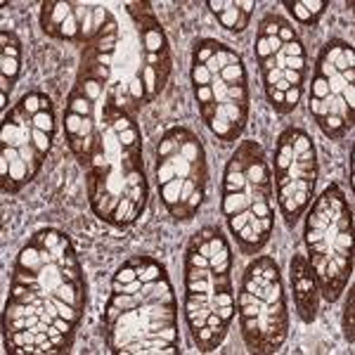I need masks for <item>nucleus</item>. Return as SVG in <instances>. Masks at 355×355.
<instances>
[{
    "mask_svg": "<svg viewBox=\"0 0 355 355\" xmlns=\"http://www.w3.org/2000/svg\"><path fill=\"white\" fill-rule=\"evenodd\" d=\"M55 137L53 102L43 93H26L5 114L0 130L3 192L17 194L38 175Z\"/></svg>",
    "mask_w": 355,
    "mask_h": 355,
    "instance_id": "6e6552de",
    "label": "nucleus"
},
{
    "mask_svg": "<svg viewBox=\"0 0 355 355\" xmlns=\"http://www.w3.org/2000/svg\"><path fill=\"white\" fill-rule=\"evenodd\" d=\"M237 315L251 353H277L289 334V311L277 263L259 256L244 268Z\"/></svg>",
    "mask_w": 355,
    "mask_h": 355,
    "instance_id": "1a4fd4ad",
    "label": "nucleus"
},
{
    "mask_svg": "<svg viewBox=\"0 0 355 355\" xmlns=\"http://www.w3.org/2000/svg\"><path fill=\"white\" fill-rule=\"evenodd\" d=\"M85 313V277L67 234L38 230L19 251L3 313L10 353H67Z\"/></svg>",
    "mask_w": 355,
    "mask_h": 355,
    "instance_id": "f03ea898",
    "label": "nucleus"
},
{
    "mask_svg": "<svg viewBox=\"0 0 355 355\" xmlns=\"http://www.w3.org/2000/svg\"><path fill=\"white\" fill-rule=\"evenodd\" d=\"M272 171L263 147L244 140L232 152L223 175V216L242 254H259L275 225Z\"/></svg>",
    "mask_w": 355,
    "mask_h": 355,
    "instance_id": "423d86ee",
    "label": "nucleus"
},
{
    "mask_svg": "<svg viewBox=\"0 0 355 355\" xmlns=\"http://www.w3.org/2000/svg\"><path fill=\"white\" fill-rule=\"evenodd\" d=\"M209 166L199 137L187 128H171L157 147L159 197L175 220L197 216L206 197Z\"/></svg>",
    "mask_w": 355,
    "mask_h": 355,
    "instance_id": "9d476101",
    "label": "nucleus"
},
{
    "mask_svg": "<svg viewBox=\"0 0 355 355\" xmlns=\"http://www.w3.org/2000/svg\"><path fill=\"white\" fill-rule=\"evenodd\" d=\"M272 178L284 223L294 227L301 216L311 209L315 182H318L315 145L303 130L289 128L279 135L272 159Z\"/></svg>",
    "mask_w": 355,
    "mask_h": 355,
    "instance_id": "ddd939ff",
    "label": "nucleus"
},
{
    "mask_svg": "<svg viewBox=\"0 0 355 355\" xmlns=\"http://www.w3.org/2000/svg\"><path fill=\"white\" fill-rule=\"evenodd\" d=\"M308 263L327 301H336L353 275V211L339 185H327L306 218Z\"/></svg>",
    "mask_w": 355,
    "mask_h": 355,
    "instance_id": "0eeeda50",
    "label": "nucleus"
},
{
    "mask_svg": "<svg viewBox=\"0 0 355 355\" xmlns=\"http://www.w3.org/2000/svg\"><path fill=\"white\" fill-rule=\"evenodd\" d=\"M0 43H3V55L5 57H17V60H21V43L12 31H3Z\"/></svg>",
    "mask_w": 355,
    "mask_h": 355,
    "instance_id": "6ab92c4d",
    "label": "nucleus"
},
{
    "mask_svg": "<svg viewBox=\"0 0 355 355\" xmlns=\"http://www.w3.org/2000/svg\"><path fill=\"white\" fill-rule=\"evenodd\" d=\"M102 327L107 348L116 355L180 353L178 301L162 263L150 256H135L119 268Z\"/></svg>",
    "mask_w": 355,
    "mask_h": 355,
    "instance_id": "7ed1b4c3",
    "label": "nucleus"
},
{
    "mask_svg": "<svg viewBox=\"0 0 355 355\" xmlns=\"http://www.w3.org/2000/svg\"><path fill=\"white\" fill-rule=\"evenodd\" d=\"M192 90L206 128L220 142H234L249 121V78L239 53L204 38L192 53Z\"/></svg>",
    "mask_w": 355,
    "mask_h": 355,
    "instance_id": "39448f33",
    "label": "nucleus"
},
{
    "mask_svg": "<svg viewBox=\"0 0 355 355\" xmlns=\"http://www.w3.org/2000/svg\"><path fill=\"white\" fill-rule=\"evenodd\" d=\"M291 289H294L296 311H299L301 320L303 322H313L315 315H318L320 287L306 254H296L291 259Z\"/></svg>",
    "mask_w": 355,
    "mask_h": 355,
    "instance_id": "2eb2a0df",
    "label": "nucleus"
},
{
    "mask_svg": "<svg viewBox=\"0 0 355 355\" xmlns=\"http://www.w3.org/2000/svg\"><path fill=\"white\" fill-rule=\"evenodd\" d=\"M284 5H287L289 12L294 15V19L306 26L315 24L318 17L324 12V8H327L324 0H284Z\"/></svg>",
    "mask_w": 355,
    "mask_h": 355,
    "instance_id": "f3484780",
    "label": "nucleus"
},
{
    "mask_svg": "<svg viewBox=\"0 0 355 355\" xmlns=\"http://www.w3.org/2000/svg\"><path fill=\"white\" fill-rule=\"evenodd\" d=\"M256 60L272 110L279 114L296 110L303 93L306 50L287 19L277 15L263 17L256 36Z\"/></svg>",
    "mask_w": 355,
    "mask_h": 355,
    "instance_id": "9b49d317",
    "label": "nucleus"
},
{
    "mask_svg": "<svg viewBox=\"0 0 355 355\" xmlns=\"http://www.w3.org/2000/svg\"><path fill=\"white\" fill-rule=\"evenodd\" d=\"M308 110L331 140H341L355 121V50L346 41H329L318 57Z\"/></svg>",
    "mask_w": 355,
    "mask_h": 355,
    "instance_id": "f8f14e48",
    "label": "nucleus"
},
{
    "mask_svg": "<svg viewBox=\"0 0 355 355\" xmlns=\"http://www.w3.org/2000/svg\"><path fill=\"white\" fill-rule=\"evenodd\" d=\"M0 107H8V93H3V90H0Z\"/></svg>",
    "mask_w": 355,
    "mask_h": 355,
    "instance_id": "412c9836",
    "label": "nucleus"
},
{
    "mask_svg": "<svg viewBox=\"0 0 355 355\" xmlns=\"http://www.w3.org/2000/svg\"><path fill=\"white\" fill-rule=\"evenodd\" d=\"M64 133L85 168V190L95 216L130 225L147 206L140 125L114 102L102 81H76L67 100Z\"/></svg>",
    "mask_w": 355,
    "mask_h": 355,
    "instance_id": "f257e3e1",
    "label": "nucleus"
},
{
    "mask_svg": "<svg viewBox=\"0 0 355 355\" xmlns=\"http://www.w3.org/2000/svg\"><path fill=\"white\" fill-rule=\"evenodd\" d=\"M353 313H355V291H348L346 313H343V334H346L348 343H353Z\"/></svg>",
    "mask_w": 355,
    "mask_h": 355,
    "instance_id": "aec40b11",
    "label": "nucleus"
},
{
    "mask_svg": "<svg viewBox=\"0 0 355 355\" xmlns=\"http://www.w3.org/2000/svg\"><path fill=\"white\" fill-rule=\"evenodd\" d=\"M234 313L230 244L218 227H202L185 254V318L197 351L220 346Z\"/></svg>",
    "mask_w": 355,
    "mask_h": 355,
    "instance_id": "20e7f679",
    "label": "nucleus"
},
{
    "mask_svg": "<svg viewBox=\"0 0 355 355\" xmlns=\"http://www.w3.org/2000/svg\"><path fill=\"white\" fill-rule=\"evenodd\" d=\"M206 5L211 8V12L218 17L223 28L234 31V33L246 31V26H249V21H251V15L244 12L239 0H209Z\"/></svg>",
    "mask_w": 355,
    "mask_h": 355,
    "instance_id": "dca6fc26",
    "label": "nucleus"
},
{
    "mask_svg": "<svg viewBox=\"0 0 355 355\" xmlns=\"http://www.w3.org/2000/svg\"><path fill=\"white\" fill-rule=\"evenodd\" d=\"M41 26L48 36L76 45L93 43L102 33H119L116 19L107 8L62 0H48L41 5Z\"/></svg>",
    "mask_w": 355,
    "mask_h": 355,
    "instance_id": "4468645a",
    "label": "nucleus"
},
{
    "mask_svg": "<svg viewBox=\"0 0 355 355\" xmlns=\"http://www.w3.org/2000/svg\"><path fill=\"white\" fill-rule=\"evenodd\" d=\"M19 76V60L17 57H0V81H3V93L10 95V90L15 88V81Z\"/></svg>",
    "mask_w": 355,
    "mask_h": 355,
    "instance_id": "a211bd4d",
    "label": "nucleus"
}]
</instances>
